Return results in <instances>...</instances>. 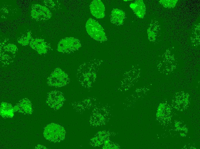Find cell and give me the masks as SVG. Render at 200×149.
Listing matches in <instances>:
<instances>
[{
  "mask_svg": "<svg viewBox=\"0 0 200 149\" xmlns=\"http://www.w3.org/2000/svg\"><path fill=\"white\" fill-rule=\"evenodd\" d=\"M90 9L92 15L97 18H104L105 16V7L100 0H94L91 3Z\"/></svg>",
  "mask_w": 200,
  "mask_h": 149,
  "instance_id": "7",
  "label": "cell"
},
{
  "mask_svg": "<svg viewBox=\"0 0 200 149\" xmlns=\"http://www.w3.org/2000/svg\"><path fill=\"white\" fill-rule=\"evenodd\" d=\"M43 134L47 140L59 142L65 139L66 132L63 126L58 124L51 123L45 127Z\"/></svg>",
  "mask_w": 200,
  "mask_h": 149,
  "instance_id": "2",
  "label": "cell"
},
{
  "mask_svg": "<svg viewBox=\"0 0 200 149\" xmlns=\"http://www.w3.org/2000/svg\"><path fill=\"white\" fill-rule=\"evenodd\" d=\"M30 45L32 48L41 54L46 53L50 47L44 40L40 39L32 40Z\"/></svg>",
  "mask_w": 200,
  "mask_h": 149,
  "instance_id": "9",
  "label": "cell"
},
{
  "mask_svg": "<svg viewBox=\"0 0 200 149\" xmlns=\"http://www.w3.org/2000/svg\"><path fill=\"white\" fill-rule=\"evenodd\" d=\"M91 62H86L78 68L76 76L79 83L83 86L90 88L97 77L96 67Z\"/></svg>",
  "mask_w": 200,
  "mask_h": 149,
  "instance_id": "1",
  "label": "cell"
},
{
  "mask_svg": "<svg viewBox=\"0 0 200 149\" xmlns=\"http://www.w3.org/2000/svg\"><path fill=\"white\" fill-rule=\"evenodd\" d=\"M65 100L62 93L55 90L48 93L46 102L51 108L55 110H57L62 107Z\"/></svg>",
  "mask_w": 200,
  "mask_h": 149,
  "instance_id": "6",
  "label": "cell"
},
{
  "mask_svg": "<svg viewBox=\"0 0 200 149\" xmlns=\"http://www.w3.org/2000/svg\"><path fill=\"white\" fill-rule=\"evenodd\" d=\"M176 130H180V127H176Z\"/></svg>",
  "mask_w": 200,
  "mask_h": 149,
  "instance_id": "19",
  "label": "cell"
},
{
  "mask_svg": "<svg viewBox=\"0 0 200 149\" xmlns=\"http://www.w3.org/2000/svg\"><path fill=\"white\" fill-rule=\"evenodd\" d=\"M179 126V125H178V122H176V123L175 124V127H177Z\"/></svg>",
  "mask_w": 200,
  "mask_h": 149,
  "instance_id": "15",
  "label": "cell"
},
{
  "mask_svg": "<svg viewBox=\"0 0 200 149\" xmlns=\"http://www.w3.org/2000/svg\"><path fill=\"white\" fill-rule=\"evenodd\" d=\"M13 107L15 112L18 111L24 114L28 115L31 114L33 112L32 103L27 98L21 99Z\"/></svg>",
  "mask_w": 200,
  "mask_h": 149,
  "instance_id": "8",
  "label": "cell"
},
{
  "mask_svg": "<svg viewBox=\"0 0 200 149\" xmlns=\"http://www.w3.org/2000/svg\"><path fill=\"white\" fill-rule=\"evenodd\" d=\"M177 1V0H161L159 1V2L165 8H172L176 6Z\"/></svg>",
  "mask_w": 200,
  "mask_h": 149,
  "instance_id": "13",
  "label": "cell"
},
{
  "mask_svg": "<svg viewBox=\"0 0 200 149\" xmlns=\"http://www.w3.org/2000/svg\"><path fill=\"white\" fill-rule=\"evenodd\" d=\"M81 46L80 41L72 37H66L59 42L57 50L60 52L70 54L78 50Z\"/></svg>",
  "mask_w": 200,
  "mask_h": 149,
  "instance_id": "5",
  "label": "cell"
},
{
  "mask_svg": "<svg viewBox=\"0 0 200 149\" xmlns=\"http://www.w3.org/2000/svg\"><path fill=\"white\" fill-rule=\"evenodd\" d=\"M110 16L111 23L117 25H120L124 22L125 14L122 10L115 9L112 11Z\"/></svg>",
  "mask_w": 200,
  "mask_h": 149,
  "instance_id": "11",
  "label": "cell"
},
{
  "mask_svg": "<svg viewBox=\"0 0 200 149\" xmlns=\"http://www.w3.org/2000/svg\"><path fill=\"white\" fill-rule=\"evenodd\" d=\"M166 110L168 112H170V109L169 107H168L167 108Z\"/></svg>",
  "mask_w": 200,
  "mask_h": 149,
  "instance_id": "16",
  "label": "cell"
},
{
  "mask_svg": "<svg viewBox=\"0 0 200 149\" xmlns=\"http://www.w3.org/2000/svg\"><path fill=\"white\" fill-rule=\"evenodd\" d=\"M180 130H185V129L184 128H180Z\"/></svg>",
  "mask_w": 200,
  "mask_h": 149,
  "instance_id": "18",
  "label": "cell"
},
{
  "mask_svg": "<svg viewBox=\"0 0 200 149\" xmlns=\"http://www.w3.org/2000/svg\"><path fill=\"white\" fill-rule=\"evenodd\" d=\"M36 148H46V147H45L40 145H38Z\"/></svg>",
  "mask_w": 200,
  "mask_h": 149,
  "instance_id": "14",
  "label": "cell"
},
{
  "mask_svg": "<svg viewBox=\"0 0 200 149\" xmlns=\"http://www.w3.org/2000/svg\"><path fill=\"white\" fill-rule=\"evenodd\" d=\"M14 112L13 107L11 104L5 102L1 103L0 115L3 118H12Z\"/></svg>",
  "mask_w": 200,
  "mask_h": 149,
  "instance_id": "12",
  "label": "cell"
},
{
  "mask_svg": "<svg viewBox=\"0 0 200 149\" xmlns=\"http://www.w3.org/2000/svg\"><path fill=\"white\" fill-rule=\"evenodd\" d=\"M68 75L59 68H55L47 79V84L51 87H60L70 82Z\"/></svg>",
  "mask_w": 200,
  "mask_h": 149,
  "instance_id": "4",
  "label": "cell"
},
{
  "mask_svg": "<svg viewBox=\"0 0 200 149\" xmlns=\"http://www.w3.org/2000/svg\"><path fill=\"white\" fill-rule=\"evenodd\" d=\"M180 135L182 136H185V134L184 133H181L180 134Z\"/></svg>",
  "mask_w": 200,
  "mask_h": 149,
  "instance_id": "17",
  "label": "cell"
},
{
  "mask_svg": "<svg viewBox=\"0 0 200 149\" xmlns=\"http://www.w3.org/2000/svg\"><path fill=\"white\" fill-rule=\"evenodd\" d=\"M130 7L138 17L143 18L145 13L146 8L143 0L136 1L130 5Z\"/></svg>",
  "mask_w": 200,
  "mask_h": 149,
  "instance_id": "10",
  "label": "cell"
},
{
  "mask_svg": "<svg viewBox=\"0 0 200 149\" xmlns=\"http://www.w3.org/2000/svg\"><path fill=\"white\" fill-rule=\"evenodd\" d=\"M86 28L88 34L95 40L103 42L107 40L104 30L101 25L97 21L89 18L86 24Z\"/></svg>",
  "mask_w": 200,
  "mask_h": 149,
  "instance_id": "3",
  "label": "cell"
}]
</instances>
